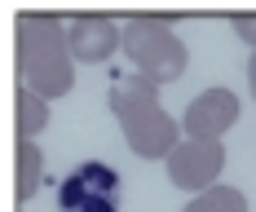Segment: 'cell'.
Returning a JSON list of instances; mask_svg holds the SVG:
<instances>
[{
  "label": "cell",
  "instance_id": "cell-8",
  "mask_svg": "<svg viewBox=\"0 0 256 212\" xmlns=\"http://www.w3.org/2000/svg\"><path fill=\"white\" fill-rule=\"evenodd\" d=\"M181 212H248V194H243L238 186H221V182H216L212 190L194 194Z\"/></svg>",
  "mask_w": 256,
  "mask_h": 212
},
{
  "label": "cell",
  "instance_id": "cell-4",
  "mask_svg": "<svg viewBox=\"0 0 256 212\" xmlns=\"http://www.w3.org/2000/svg\"><path fill=\"white\" fill-rule=\"evenodd\" d=\"M120 199H124V182L102 159H88V164L71 168L58 186V208L62 212H120Z\"/></svg>",
  "mask_w": 256,
  "mask_h": 212
},
{
  "label": "cell",
  "instance_id": "cell-5",
  "mask_svg": "<svg viewBox=\"0 0 256 212\" xmlns=\"http://www.w3.org/2000/svg\"><path fill=\"white\" fill-rule=\"evenodd\" d=\"M226 168V146L221 142H204V137H186L177 150L168 155V182L177 190H190V194H204L216 186Z\"/></svg>",
  "mask_w": 256,
  "mask_h": 212
},
{
  "label": "cell",
  "instance_id": "cell-2",
  "mask_svg": "<svg viewBox=\"0 0 256 212\" xmlns=\"http://www.w3.org/2000/svg\"><path fill=\"white\" fill-rule=\"evenodd\" d=\"M110 110L120 120L128 150L137 159H168L181 146V124L164 110L159 84L146 76H120L110 84Z\"/></svg>",
  "mask_w": 256,
  "mask_h": 212
},
{
  "label": "cell",
  "instance_id": "cell-1",
  "mask_svg": "<svg viewBox=\"0 0 256 212\" xmlns=\"http://www.w3.org/2000/svg\"><path fill=\"white\" fill-rule=\"evenodd\" d=\"M18 80L22 88L40 93L44 102L71 93L76 84V53L62 18L49 14H22L18 18Z\"/></svg>",
  "mask_w": 256,
  "mask_h": 212
},
{
  "label": "cell",
  "instance_id": "cell-9",
  "mask_svg": "<svg viewBox=\"0 0 256 212\" xmlns=\"http://www.w3.org/2000/svg\"><path fill=\"white\" fill-rule=\"evenodd\" d=\"M44 124H49V102L31 88H18V142H36Z\"/></svg>",
  "mask_w": 256,
  "mask_h": 212
},
{
  "label": "cell",
  "instance_id": "cell-6",
  "mask_svg": "<svg viewBox=\"0 0 256 212\" xmlns=\"http://www.w3.org/2000/svg\"><path fill=\"white\" fill-rule=\"evenodd\" d=\"M238 98H234L230 88H204L194 102L186 106V115H181V128L186 137H204V142H221L226 132L238 124Z\"/></svg>",
  "mask_w": 256,
  "mask_h": 212
},
{
  "label": "cell",
  "instance_id": "cell-3",
  "mask_svg": "<svg viewBox=\"0 0 256 212\" xmlns=\"http://www.w3.org/2000/svg\"><path fill=\"white\" fill-rule=\"evenodd\" d=\"M124 53L137 66V76H146L150 84H177L186 76V66H190V53L177 40L168 18H128Z\"/></svg>",
  "mask_w": 256,
  "mask_h": 212
},
{
  "label": "cell",
  "instance_id": "cell-7",
  "mask_svg": "<svg viewBox=\"0 0 256 212\" xmlns=\"http://www.w3.org/2000/svg\"><path fill=\"white\" fill-rule=\"evenodd\" d=\"M66 36H71V53L76 62H106L124 49V26H115L102 14H80L66 22Z\"/></svg>",
  "mask_w": 256,
  "mask_h": 212
},
{
  "label": "cell",
  "instance_id": "cell-10",
  "mask_svg": "<svg viewBox=\"0 0 256 212\" xmlns=\"http://www.w3.org/2000/svg\"><path fill=\"white\" fill-rule=\"evenodd\" d=\"M44 182V155L36 142H18V199H31Z\"/></svg>",
  "mask_w": 256,
  "mask_h": 212
},
{
  "label": "cell",
  "instance_id": "cell-12",
  "mask_svg": "<svg viewBox=\"0 0 256 212\" xmlns=\"http://www.w3.org/2000/svg\"><path fill=\"white\" fill-rule=\"evenodd\" d=\"M248 84H252V98H256V53L248 58Z\"/></svg>",
  "mask_w": 256,
  "mask_h": 212
},
{
  "label": "cell",
  "instance_id": "cell-11",
  "mask_svg": "<svg viewBox=\"0 0 256 212\" xmlns=\"http://www.w3.org/2000/svg\"><path fill=\"white\" fill-rule=\"evenodd\" d=\"M230 26H234V36H238V40H248L252 53H256V14H238Z\"/></svg>",
  "mask_w": 256,
  "mask_h": 212
}]
</instances>
